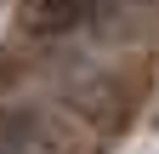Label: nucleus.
Instances as JSON below:
<instances>
[{
	"label": "nucleus",
	"mask_w": 159,
	"mask_h": 154,
	"mask_svg": "<svg viewBox=\"0 0 159 154\" xmlns=\"http://www.w3.org/2000/svg\"><path fill=\"white\" fill-rule=\"evenodd\" d=\"M119 12V0H29V29L34 34H68V29H97Z\"/></svg>",
	"instance_id": "1"
},
{
	"label": "nucleus",
	"mask_w": 159,
	"mask_h": 154,
	"mask_svg": "<svg viewBox=\"0 0 159 154\" xmlns=\"http://www.w3.org/2000/svg\"><path fill=\"white\" fill-rule=\"evenodd\" d=\"M34 143H40L34 114H6L0 120V154H34Z\"/></svg>",
	"instance_id": "2"
}]
</instances>
